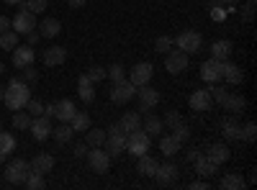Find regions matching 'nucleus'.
I'll list each match as a JSON object with an SVG mask.
<instances>
[{
	"label": "nucleus",
	"mask_w": 257,
	"mask_h": 190,
	"mask_svg": "<svg viewBox=\"0 0 257 190\" xmlns=\"http://www.w3.org/2000/svg\"><path fill=\"white\" fill-rule=\"evenodd\" d=\"M31 98V90H29V82L26 80H11L8 88H6V95H3V103L8 105V111H21L24 105L29 103Z\"/></svg>",
	"instance_id": "nucleus-1"
},
{
	"label": "nucleus",
	"mask_w": 257,
	"mask_h": 190,
	"mask_svg": "<svg viewBox=\"0 0 257 190\" xmlns=\"http://www.w3.org/2000/svg\"><path fill=\"white\" fill-rule=\"evenodd\" d=\"M126 136H128V134H123V131L118 129V123H113L111 129L105 131V144H103V149L108 152L111 159H116L118 154L126 152Z\"/></svg>",
	"instance_id": "nucleus-2"
},
{
	"label": "nucleus",
	"mask_w": 257,
	"mask_h": 190,
	"mask_svg": "<svg viewBox=\"0 0 257 190\" xmlns=\"http://www.w3.org/2000/svg\"><path fill=\"white\" fill-rule=\"evenodd\" d=\"M75 113H77V108H75V103L70 98H62V100H57L52 105H44V116L57 118V121H64V123H70Z\"/></svg>",
	"instance_id": "nucleus-3"
},
{
	"label": "nucleus",
	"mask_w": 257,
	"mask_h": 190,
	"mask_svg": "<svg viewBox=\"0 0 257 190\" xmlns=\"http://www.w3.org/2000/svg\"><path fill=\"white\" fill-rule=\"evenodd\" d=\"M29 172H31V162H26V159H11L8 162V167H6V180L11 182V185H24L26 182V177H29Z\"/></svg>",
	"instance_id": "nucleus-4"
},
{
	"label": "nucleus",
	"mask_w": 257,
	"mask_h": 190,
	"mask_svg": "<svg viewBox=\"0 0 257 190\" xmlns=\"http://www.w3.org/2000/svg\"><path fill=\"white\" fill-rule=\"evenodd\" d=\"M149 141H152V136H149L144 129H137L126 136V152L134 154V157H142L149 152Z\"/></svg>",
	"instance_id": "nucleus-5"
},
{
	"label": "nucleus",
	"mask_w": 257,
	"mask_h": 190,
	"mask_svg": "<svg viewBox=\"0 0 257 190\" xmlns=\"http://www.w3.org/2000/svg\"><path fill=\"white\" fill-rule=\"evenodd\" d=\"M85 157H88V164H90V170H93V172H98V175H105V172H108L111 157H108V152H105L103 146H90Z\"/></svg>",
	"instance_id": "nucleus-6"
},
{
	"label": "nucleus",
	"mask_w": 257,
	"mask_h": 190,
	"mask_svg": "<svg viewBox=\"0 0 257 190\" xmlns=\"http://www.w3.org/2000/svg\"><path fill=\"white\" fill-rule=\"evenodd\" d=\"M173 44H175L180 52H185V54H196V52H201L203 36H201L198 31H183L178 39H173Z\"/></svg>",
	"instance_id": "nucleus-7"
},
{
	"label": "nucleus",
	"mask_w": 257,
	"mask_h": 190,
	"mask_svg": "<svg viewBox=\"0 0 257 190\" xmlns=\"http://www.w3.org/2000/svg\"><path fill=\"white\" fill-rule=\"evenodd\" d=\"M11 29L21 36V34H29V31H34L36 29V13H31V11H26V8H21L18 13H16V18H11Z\"/></svg>",
	"instance_id": "nucleus-8"
},
{
	"label": "nucleus",
	"mask_w": 257,
	"mask_h": 190,
	"mask_svg": "<svg viewBox=\"0 0 257 190\" xmlns=\"http://www.w3.org/2000/svg\"><path fill=\"white\" fill-rule=\"evenodd\" d=\"M152 75H155V67L149 65V62H137V65L128 70V82L137 85V88H142V85H149Z\"/></svg>",
	"instance_id": "nucleus-9"
},
{
	"label": "nucleus",
	"mask_w": 257,
	"mask_h": 190,
	"mask_svg": "<svg viewBox=\"0 0 257 190\" xmlns=\"http://www.w3.org/2000/svg\"><path fill=\"white\" fill-rule=\"evenodd\" d=\"M165 70H167L170 75L185 72V70H188V54L180 52V49H170V52L165 54Z\"/></svg>",
	"instance_id": "nucleus-10"
},
{
	"label": "nucleus",
	"mask_w": 257,
	"mask_h": 190,
	"mask_svg": "<svg viewBox=\"0 0 257 190\" xmlns=\"http://www.w3.org/2000/svg\"><path fill=\"white\" fill-rule=\"evenodd\" d=\"M137 95H139V113H149L160 103V90L149 88V85L137 88Z\"/></svg>",
	"instance_id": "nucleus-11"
},
{
	"label": "nucleus",
	"mask_w": 257,
	"mask_h": 190,
	"mask_svg": "<svg viewBox=\"0 0 257 190\" xmlns=\"http://www.w3.org/2000/svg\"><path fill=\"white\" fill-rule=\"evenodd\" d=\"M155 177H157V185H160V187H170V185L180 177V170H178V164L165 162V164H157Z\"/></svg>",
	"instance_id": "nucleus-12"
},
{
	"label": "nucleus",
	"mask_w": 257,
	"mask_h": 190,
	"mask_svg": "<svg viewBox=\"0 0 257 190\" xmlns=\"http://www.w3.org/2000/svg\"><path fill=\"white\" fill-rule=\"evenodd\" d=\"M29 131H31V136L36 139V141H44V139H49L52 136V118L49 116H36L34 121H31V126H29Z\"/></svg>",
	"instance_id": "nucleus-13"
},
{
	"label": "nucleus",
	"mask_w": 257,
	"mask_h": 190,
	"mask_svg": "<svg viewBox=\"0 0 257 190\" xmlns=\"http://www.w3.org/2000/svg\"><path fill=\"white\" fill-rule=\"evenodd\" d=\"M137 95V85H132L128 80H121V82H113V88H111V100L113 103H128Z\"/></svg>",
	"instance_id": "nucleus-14"
},
{
	"label": "nucleus",
	"mask_w": 257,
	"mask_h": 190,
	"mask_svg": "<svg viewBox=\"0 0 257 190\" xmlns=\"http://www.w3.org/2000/svg\"><path fill=\"white\" fill-rule=\"evenodd\" d=\"M34 47H29V44H18L16 49H13V67L16 70H24V67H29V65H34Z\"/></svg>",
	"instance_id": "nucleus-15"
},
{
	"label": "nucleus",
	"mask_w": 257,
	"mask_h": 190,
	"mask_svg": "<svg viewBox=\"0 0 257 190\" xmlns=\"http://www.w3.org/2000/svg\"><path fill=\"white\" fill-rule=\"evenodd\" d=\"M221 80L226 82V85H239V82L244 80V72L239 65H234V62L224 59L221 62Z\"/></svg>",
	"instance_id": "nucleus-16"
},
{
	"label": "nucleus",
	"mask_w": 257,
	"mask_h": 190,
	"mask_svg": "<svg viewBox=\"0 0 257 190\" xmlns=\"http://www.w3.org/2000/svg\"><path fill=\"white\" fill-rule=\"evenodd\" d=\"M188 103H190V108H193V111L206 113V111H211L213 98H211V93H208V90H196V93H193V95L188 98Z\"/></svg>",
	"instance_id": "nucleus-17"
},
{
	"label": "nucleus",
	"mask_w": 257,
	"mask_h": 190,
	"mask_svg": "<svg viewBox=\"0 0 257 190\" xmlns=\"http://www.w3.org/2000/svg\"><path fill=\"white\" fill-rule=\"evenodd\" d=\"M41 59H44V65L47 67H59V65H64V59H67V49L64 47H47L44 49V54H41Z\"/></svg>",
	"instance_id": "nucleus-18"
},
{
	"label": "nucleus",
	"mask_w": 257,
	"mask_h": 190,
	"mask_svg": "<svg viewBox=\"0 0 257 190\" xmlns=\"http://www.w3.org/2000/svg\"><path fill=\"white\" fill-rule=\"evenodd\" d=\"M201 80L206 82H219L221 80V62L219 59H206L203 65H201Z\"/></svg>",
	"instance_id": "nucleus-19"
},
{
	"label": "nucleus",
	"mask_w": 257,
	"mask_h": 190,
	"mask_svg": "<svg viewBox=\"0 0 257 190\" xmlns=\"http://www.w3.org/2000/svg\"><path fill=\"white\" fill-rule=\"evenodd\" d=\"M221 105H224V111L242 113V111L247 108V98H244V95H239V93H226V95H224V100H221Z\"/></svg>",
	"instance_id": "nucleus-20"
},
{
	"label": "nucleus",
	"mask_w": 257,
	"mask_h": 190,
	"mask_svg": "<svg viewBox=\"0 0 257 190\" xmlns=\"http://www.w3.org/2000/svg\"><path fill=\"white\" fill-rule=\"evenodd\" d=\"M193 162H196V172H198L201 177H211V175H216V170H219V164L213 162L208 154H198Z\"/></svg>",
	"instance_id": "nucleus-21"
},
{
	"label": "nucleus",
	"mask_w": 257,
	"mask_h": 190,
	"mask_svg": "<svg viewBox=\"0 0 257 190\" xmlns=\"http://www.w3.org/2000/svg\"><path fill=\"white\" fill-rule=\"evenodd\" d=\"M77 95L85 103H93L95 100V82H90L88 75H80L77 77Z\"/></svg>",
	"instance_id": "nucleus-22"
},
{
	"label": "nucleus",
	"mask_w": 257,
	"mask_h": 190,
	"mask_svg": "<svg viewBox=\"0 0 257 190\" xmlns=\"http://www.w3.org/2000/svg\"><path fill=\"white\" fill-rule=\"evenodd\" d=\"M54 170V157L52 154H36L34 162H31V172H39V175H47Z\"/></svg>",
	"instance_id": "nucleus-23"
},
{
	"label": "nucleus",
	"mask_w": 257,
	"mask_h": 190,
	"mask_svg": "<svg viewBox=\"0 0 257 190\" xmlns=\"http://www.w3.org/2000/svg\"><path fill=\"white\" fill-rule=\"evenodd\" d=\"M118 129H121L123 134H132V131L142 129L139 113H137V111H128V113H123V116H121V121H118Z\"/></svg>",
	"instance_id": "nucleus-24"
},
{
	"label": "nucleus",
	"mask_w": 257,
	"mask_h": 190,
	"mask_svg": "<svg viewBox=\"0 0 257 190\" xmlns=\"http://www.w3.org/2000/svg\"><path fill=\"white\" fill-rule=\"evenodd\" d=\"M160 139V152L165 154V157H175L178 152H180V141L173 136V134H167V136H157Z\"/></svg>",
	"instance_id": "nucleus-25"
},
{
	"label": "nucleus",
	"mask_w": 257,
	"mask_h": 190,
	"mask_svg": "<svg viewBox=\"0 0 257 190\" xmlns=\"http://www.w3.org/2000/svg\"><path fill=\"white\" fill-rule=\"evenodd\" d=\"M139 159V164H137V172L139 175H144V177H155V172H157V159L155 157H149V154H142V157H137Z\"/></svg>",
	"instance_id": "nucleus-26"
},
{
	"label": "nucleus",
	"mask_w": 257,
	"mask_h": 190,
	"mask_svg": "<svg viewBox=\"0 0 257 190\" xmlns=\"http://www.w3.org/2000/svg\"><path fill=\"white\" fill-rule=\"evenodd\" d=\"M219 187H221V190H244V187H247V182H244V177H242V175L229 172V175H224V177L219 180Z\"/></svg>",
	"instance_id": "nucleus-27"
},
{
	"label": "nucleus",
	"mask_w": 257,
	"mask_h": 190,
	"mask_svg": "<svg viewBox=\"0 0 257 190\" xmlns=\"http://www.w3.org/2000/svg\"><path fill=\"white\" fill-rule=\"evenodd\" d=\"M208 157H211L213 162H216V164H224V162L231 157V149H229L226 144L216 141V144H211V146H208Z\"/></svg>",
	"instance_id": "nucleus-28"
},
{
	"label": "nucleus",
	"mask_w": 257,
	"mask_h": 190,
	"mask_svg": "<svg viewBox=\"0 0 257 190\" xmlns=\"http://www.w3.org/2000/svg\"><path fill=\"white\" fill-rule=\"evenodd\" d=\"M11 152H16V136L8 131H0V162H6Z\"/></svg>",
	"instance_id": "nucleus-29"
},
{
	"label": "nucleus",
	"mask_w": 257,
	"mask_h": 190,
	"mask_svg": "<svg viewBox=\"0 0 257 190\" xmlns=\"http://www.w3.org/2000/svg\"><path fill=\"white\" fill-rule=\"evenodd\" d=\"M59 31H62V24H59L57 18H44V21L39 24V34L44 36V39H54Z\"/></svg>",
	"instance_id": "nucleus-30"
},
{
	"label": "nucleus",
	"mask_w": 257,
	"mask_h": 190,
	"mask_svg": "<svg viewBox=\"0 0 257 190\" xmlns=\"http://www.w3.org/2000/svg\"><path fill=\"white\" fill-rule=\"evenodd\" d=\"M211 54H213V59H219V62L229 59V54H231V41H226V39L213 41V44H211Z\"/></svg>",
	"instance_id": "nucleus-31"
},
{
	"label": "nucleus",
	"mask_w": 257,
	"mask_h": 190,
	"mask_svg": "<svg viewBox=\"0 0 257 190\" xmlns=\"http://www.w3.org/2000/svg\"><path fill=\"white\" fill-rule=\"evenodd\" d=\"M142 129H144L149 136H160L162 129H165V123H162V118H157V116H152V113H147V118H144V123H142Z\"/></svg>",
	"instance_id": "nucleus-32"
},
{
	"label": "nucleus",
	"mask_w": 257,
	"mask_h": 190,
	"mask_svg": "<svg viewBox=\"0 0 257 190\" xmlns=\"http://www.w3.org/2000/svg\"><path fill=\"white\" fill-rule=\"evenodd\" d=\"M52 136L57 139V144H67V141H72L75 131H72V126H70V123L59 121V126H57V129H52Z\"/></svg>",
	"instance_id": "nucleus-33"
},
{
	"label": "nucleus",
	"mask_w": 257,
	"mask_h": 190,
	"mask_svg": "<svg viewBox=\"0 0 257 190\" xmlns=\"http://www.w3.org/2000/svg\"><path fill=\"white\" fill-rule=\"evenodd\" d=\"M31 121H34V116L29 113V111H16L13 113V129H18V131H29V126H31Z\"/></svg>",
	"instance_id": "nucleus-34"
},
{
	"label": "nucleus",
	"mask_w": 257,
	"mask_h": 190,
	"mask_svg": "<svg viewBox=\"0 0 257 190\" xmlns=\"http://www.w3.org/2000/svg\"><path fill=\"white\" fill-rule=\"evenodd\" d=\"M221 136L234 141V139H239V123L234 121V118H224L221 121Z\"/></svg>",
	"instance_id": "nucleus-35"
},
{
	"label": "nucleus",
	"mask_w": 257,
	"mask_h": 190,
	"mask_svg": "<svg viewBox=\"0 0 257 190\" xmlns=\"http://www.w3.org/2000/svg\"><path fill=\"white\" fill-rule=\"evenodd\" d=\"M70 126H72V131H88L90 126H93V121H90V116H88V113H82V111H77V113L72 116Z\"/></svg>",
	"instance_id": "nucleus-36"
},
{
	"label": "nucleus",
	"mask_w": 257,
	"mask_h": 190,
	"mask_svg": "<svg viewBox=\"0 0 257 190\" xmlns=\"http://www.w3.org/2000/svg\"><path fill=\"white\" fill-rule=\"evenodd\" d=\"M85 144L88 146H103L105 144V131L103 129H93L90 126V129L85 131Z\"/></svg>",
	"instance_id": "nucleus-37"
},
{
	"label": "nucleus",
	"mask_w": 257,
	"mask_h": 190,
	"mask_svg": "<svg viewBox=\"0 0 257 190\" xmlns=\"http://www.w3.org/2000/svg\"><path fill=\"white\" fill-rule=\"evenodd\" d=\"M18 47V34L13 31V29H8L6 34H0V49H8V52H13Z\"/></svg>",
	"instance_id": "nucleus-38"
},
{
	"label": "nucleus",
	"mask_w": 257,
	"mask_h": 190,
	"mask_svg": "<svg viewBox=\"0 0 257 190\" xmlns=\"http://www.w3.org/2000/svg\"><path fill=\"white\" fill-rule=\"evenodd\" d=\"M29 190H44L47 187V182H44V175H39V172H29V177H26V182H24Z\"/></svg>",
	"instance_id": "nucleus-39"
},
{
	"label": "nucleus",
	"mask_w": 257,
	"mask_h": 190,
	"mask_svg": "<svg viewBox=\"0 0 257 190\" xmlns=\"http://www.w3.org/2000/svg\"><path fill=\"white\" fill-rule=\"evenodd\" d=\"M21 8H26L31 13H44L47 11V0H21Z\"/></svg>",
	"instance_id": "nucleus-40"
},
{
	"label": "nucleus",
	"mask_w": 257,
	"mask_h": 190,
	"mask_svg": "<svg viewBox=\"0 0 257 190\" xmlns=\"http://www.w3.org/2000/svg\"><path fill=\"white\" fill-rule=\"evenodd\" d=\"M105 72H108V77H111L113 82L126 80V67L121 65V62H116V65H111V67H105Z\"/></svg>",
	"instance_id": "nucleus-41"
},
{
	"label": "nucleus",
	"mask_w": 257,
	"mask_h": 190,
	"mask_svg": "<svg viewBox=\"0 0 257 190\" xmlns=\"http://www.w3.org/2000/svg\"><path fill=\"white\" fill-rule=\"evenodd\" d=\"M239 139H244V141H254L257 139V126L252 121L244 123V126H239Z\"/></svg>",
	"instance_id": "nucleus-42"
},
{
	"label": "nucleus",
	"mask_w": 257,
	"mask_h": 190,
	"mask_svg": "<svg viewBox=\"0 0 257 190\" xmlns=\"http://www.w3.org/2000/svg\"><path fill=\"white\" fill-rule=\"evenodd\" d=\"M173 136H175L180 144L190 139V129H188V123H185V121H180L178 126H173Z\"/></svg>",
	"instance_id": "nucleus-43"
},
{
	"label": "nucleus",
	"mask_w": 257,
	"mask_h": 190,
	"mask_svg": "<svg viewBox=\"0 0 257 190\" xmlns=\"http://www.w3.org/2000/svg\"><path fill=\"white\" fill-rule=\"evenodd\" d=\"M85 75H88V80H90V82H100V80H105V77H108V72H105V67H100V65L90 67V70L85 72Z\"/></svg>",
	"instance_id": "nucleus-44"
},
{
	"label": "nucleus",
	"mask_w": 257,
	"mask_h": 190,
	"mask_svg": "<svg viewBox=\"0 0 257 190\" xmlns=\"http://www.w3.org/2000/svg\"><path fill=\"white\" fill-rule=\"evenodd\" d=\"M208 93H211L213 103H221V100H224V95H226L229 90H226V85H216V82H211V88H208Z\"/></svg>",
	"instance_id": "nucleus-45"
},
{
	"label": "nucleus",
	"mask_w": 257,
	"mask_h": 190,
	"mask_svg": "<svg viewBox=\"0 0 257 190\" xmlns=\"http://www.w3.org/2000/svg\"><path fill=\"white\" fill-rule=\"evenodd\" d=\"M24 108L36 118V116H41V113H44V103H41V100H34V98H29V103L24 105Z\"/></svg>",
	"instance_id": "nucleus-46"
},
{
	"label": "nucleus",
	"mask_w": 257,
	"mask_h": 190,
	"mask_svg": "<svg viewBox=\"0 0 257 190\" xmlns=\"http://www.w3.org/2000/svg\"><path fill=\"white\" fill-rule=\"evenodd\" d=\"M155 47H157V52H160V54H167L170 49H173V39H170V36H160Z\"/></svg>",
	"instance_id": "nucleus-47"
},
{
	"label": "nucleus",
	"mask_w": 257,
	"mask_h": 190,
	"mask_svg": "<svg viewBox=\"0 0 257 190\" xmlns=\"http://www.w3.org/2000/svg\"><path fill=\"white\" fill-rule=\"evenodd\" d=\"M180 121H183V118H180V113H178V111H167V116L162 118V123L167 126V129H173V126H178Z\"/></svg>",
	"instance_id": "nucleus-48"
},
{
	"label": "nucleus",
	"mask_w": 257,
	"mask_h": 190,
	"mask_svg": "<svg viewBox=\"0 0 257 190\" xmlns=\"http://www.w3.org/2000/svg\"><path fill=\"white\" fill-rule=\"evenodd\" d=\"M24 80H26V82H36V80H39V72L29 65V67H24Z\"/></svg>",
	"instance_id": "nucleus-49"
},
{
	"label": "nucleus",
	"mask_w": 257,
	"mask_h": 190,
	"mask_svg": "<svg viewBox=\"0 0 257 190\" xmlns=\"http://www.w3.org/2000/svg\"><path fill=\"white\" fill-rule=\"evenodd\" d=\"M88 149H90V146H88V144H85V141H82V144H77V146H75V149H72V154H75V157L80 159V157H85V154H88Z\"/></svg>",
	"instance_id": "nucleus-50"
},
{
	"label": "nucleus",
	"mask_w": 257,
	"mask_h": 190,
	"mask_svg": "<svg viewBox=\"0 0 257 190\" xmlns=\"http://www.w3.org/2000/svg\"><path fill=\"white\" fill-rule=\"evenodd\" d=\"M211 18H213V21H224V18H226V11H224L221 6H216V8H211Z\"/></svg>",
	"instance_id": "nucleus-51"
},
{
	"label": "nucleus",
	"mask_w": 257,
	"mask_h": 190,
	"mask_svg": "<svg viewBox=\"0 0 257 190\" xmlns=\"http://www.w3.org/2000/svg\"><path fill=\"white\" fill-rule=\"evenodd\" d=\"M252 16H254V0H247L244 3V21H252Z\"/></svg>",
	"instance_id": "nucleus-52"
},
{
	"label": "nucleus",
	"mask_w": 257,
	"mask_h": 190,
	"mask_svg": "<svg viewBox=\"0 0 257 190\" xmlns=\"http://www.w3.org/2000/svg\"><path fill=\"white\" fill-rule=\"evenodd\" d=\"M39 39H41V34H39V31H29V34H26V44H29V47H34Z\"/></svg>",
	"instance_id": "nucleus-53"
},
{
	"label": "nucleus",
	"mask_w": 257,
	"mask_h": 190,
	"mask_svg": "<svg viewBox=\"0 0 257 190\" xmlns=\"http://www.w3.org/2000/svg\"><path fill=\"white\" fill-rule=\"evenodd\" d=\"M188 187H190V190H208V182H206V180H196V182H190Z\"/></svg>",
	"instance_id": "nucleus-54"
},
{
	"label": "nucleus",
	"mask_w": 257,
	"mask_h": 190,
	"mask_svg": "<svg viewBox=\"0 0 257 190\" xmlns=\"http://www.w3.org/2000/svg\"><path fill=\"white\" fill-rule=\"evenodd\" d=\"M11 29V18L8 16H0V34H6Z\"/></svg>",
	"instance_id": "nucleus-55"
},
{
	"label": "nucleus",
	"mask_w": 257,
	"mask_h": 190,
	"mask_svg": "<svg viewBox=\"0 0 257 190\" xmlns=\"http://www.w3.org/2000/svg\"><path fill=\"white\" fill-rule=\"evenodd\" d=\"M219 3H221V8H229V11H231V8L239 6V0H219Z\"/></svg>",
	"instance_id": "nucleus-56"
},
{
	"label": "nucleus",
	"mask_w": 257,
	"mask_h": 190,
	"mask_svg": "<svg viewBox=\"0 0 257 190\" xmlns=\"http://www.w3.org/2000/svg\"><path fill=\"white\" fill-rule=\"evenodd\" d=\"M67 6H70V8H82L85 0H67Z\"/></svg>",
	"instance_id": "nucleus-57"
},
{
	"label": "nucleus",
	"mask_w": 257,
	"mask_h": 190,
	"mask_svg": "<svg viewBox=\"0 0 257 190\" xmlns=\"http://www.w3.org/2000/svg\"><path fill=\"white\" fill-rule=\"evenodd\" d=\"M198 154H201V149H188V162H193Z\"/></svg>",
	"instance_id": "nucleus-58"
},
{
	"label": "nucleus",
	"mask_w": 257,
	"mask_h": 190,
	"mask_svg": "<svg viewBox=\"0 0 257 190\" xmlns=\"http://www.w3.org/2000/svg\"><path fill=\"white\" fill-rule=\"evenodd\" d=\"M216 6H221L219 0H208V8H216Z\"/></svg>",
	"instance_id": "nucleus-59"
},
{
	"label": "nucleus",
	"mask_w": 257,
	"mask_h": 190,
	"mask_svg": "<svg viewBox=\"0 0 257 190\" xmlns=\"http://www.w3.org/2000/svg\"><path fill=\"white\" fill-rule=\"evenodd\" d=\"M3 3H8V6H18L21 0H3Z\"/></svg>",
	"instance_id": "nucleus-60"
},
{
	"label": "nucleus",
	"mask_w": 257,
	"mask_h": 190,
	"mask_svg": "<svg viewBox=\"0 0 257 190\" xmlns=\"http://www.w3.org/2000/svg\"><path fill=\"white\" fill-rule=\"evenodd\" d=\"M3 95H6V88H3V85H0V100H3Z\"/></svg>",
	"instance_id": "nucleus-61"
},
{
	"label": "nucleus",
	"mask_w": 257,
	"mask_h": 190,
	"mask_svg": "<svg viewBox=\"0 0 257 190\" xmlns=\"http://www.w3.org/2000/svg\"><path fill=\"white\" fill-rule=\"evenodd\" d=\"M0 75H3V62H0Z\"/></svg>",
	"instance_id": "nucleus-62"
}]
</instances>
